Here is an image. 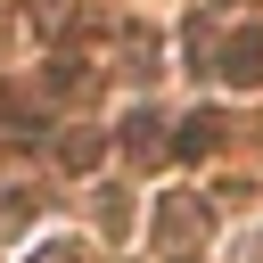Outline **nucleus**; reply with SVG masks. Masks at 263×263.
Here are the masks:
<instances>
[{"label":"nucleus","mask_w":263,"mask_h":263,"mask_svg":"<svg viewBox=\"0 0 263 263\" xmlns=\"http://www.w3.org/2000/svg\"><path fill=\"white\" fill-rule=\"evenodd\" d=\"M99 156H107V140H99V132H82V123H66V132H58V164H66V173H90Z\"/></svg>","instance_id":"nucleus-6"},{"label":"nucleus","mask_w":263,"mask_h":263,"mask_svg":"<svg viewBox=\"0 0 263 263\" xmlns=\"http://www.w3.org/2000/svg\"><path fill=\"white\" fill-rule=\"evenodd\" d=\"M90 82H99V74H90L82 58H58V74H49V90H90Z\"/></svg>","instance_id":"nucleus-8"},{"label":"nucleus","mask_w":263,"mask_h":263,"mask_svg":"<svg viewBox=\"0 0 263 263\" xmlns=\"http://www.w3.org/2000/svg\"><path fill=\"white\" fill-rule=\"evenodd\" d=\"M173 263H197V255H173Z\"/></svg>","instance_id":"nucleus-11"},{"label":"nucleus","mask_w":263,"mask_h":263,"mask_svg":"<svg viewBox=\"0 0 263 263\" xmlns=\"http://www.w3.org/2000/svg\"><path fill=\"white\" fill-rule=\"evenodd\" d=\"M222 132H230V123H222L214 107H197V115H181V132L164 140V156H189V164H197V156H214V148H222Z\"/></svg>","instance_id":"nucleus-3"},{"label":"nucleus","mask_w":263,"mask_h":263,"mask_svg":"<svg viewBox=\"0 0 263 263\" xmlns=\"http://www.w3.org/2000/svg\"><path fill=\"white\" fill-rule=\"evenodd\" d=\"M115 140H123V156H132V164H156V156H164V123H156V115H132Z\"/></svg>","instance_id":"nucleus-5"},{"label":"nucleus","mask_w":263,"mask_h":263,"mask_svg":"<svg viewBox=\"0 0 263 263\" xmlns=\"http://www.w3.org/2000/svg\"><path fill=\"white\" fill-rule=\"evenodd\" d=\"M238 255H247V263H263V230H255V238H247V247H238Z\"/></svg>","instance_id":"nucleus-10"},{"label":"nucleus","mask_w":263,"mask_h":263,"mask_svg":"<svg viewBox=\"0 0 263 263\" xmlns=\"http://www.w3.org/2000/svg\"><path fill=\"white\" fill-rule=\"evenodd\" d=\"M189 238H205V205H197V197H164V205H156V247L181 255Z\"/></svg>","instance_id":"nucleus-2"},{"label":"nucleus","mask_w":263,"mask_h":263,"mask_svg":"<svg viewBox=\"0 0 263 263\" xmlns=\"http://www.w3.org/2000/svg\"><path fill=\"white\" fill-rule=\"evenodd\" d=\"M33 222V189H0V238H16Z\"/></svg>","instance_id":"nucleus-7"},{"label":"nucleus","mask_w":263,"mask_h":263,"mask_svg":"<svg viewBox=\"0 0 263 263\" xmlns=\"http://www.w3.org/2000/svg\"><path fill=\"white\" fill-rule=\"evenodd\" d=\"M214 74H222V82H238V90H247V82H263V33H255V25H238V33L214 49Z\"/></svg>","instance_id":"nucleus-1"},{"label":"nucleus","mask_w":263,"mask_h":263,"mask_svg":"<svg viewBox=\"0 0 263 263\" xmlns=\"http://www.w3.org/2000/svg\"><path fill=\"white\" fill-rule=\"evenodd\" d=\"M33 263H82V247H74V238H49V247H41Z\"/></svg>","instance_id":"nucleus-9"},{"label":"nucleus","mask_w":263,"mask_h":263,"mask_svg":"<svg viewBox=\"0 0 263 263\" xmlns=\"http://www.w3.org/2000/svg\"><path fill=\"white\" fill-rule=\"evenodd\" d=\"M0 132H8L16 148H25V140H41V132H49V115H41V107H33L25 90H0Z\"/></svg>","instance_id":"nucleus-4"}]
</instances>
